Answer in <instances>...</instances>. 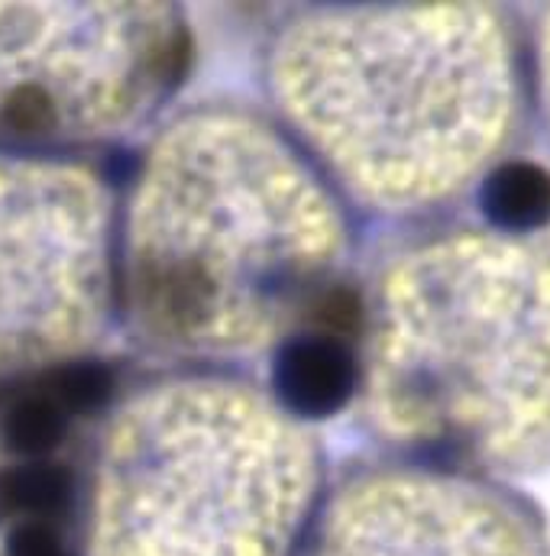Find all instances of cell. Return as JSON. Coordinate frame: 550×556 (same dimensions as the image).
I'll return each instance as SVG.
<instances>
[{
    "instance_id": "cell-1",
    "label": "cell",
    "mask_w": 550,
    "mask_h": 556,
    "mask_svg": "<svg viewBox=\"0 0 550 556\" xmlns=\"http://www.w3.org/2000/svg\"><path fill=\"white\" fill-rule=\"evenodd\" d=\"M376 417L430 463L489 479L550 469V230L440 227L383 276Z\"/></svg>"
},
{
    "instance_id": "cell-2",
    "label": "cell",
    "mask_w": 550,
    "mask_h": 556,
    "mask_svg": "<svg viewBox=\"0 0 550 556\" xmlns=\"http://www.w3.org/2000/svg\"><path fill=\"white\" fill-rule=\"evenodd\" d=\"M337 121L386 211H440L518 159L535 130L525 7L379 10L340 36Z\"/></svg>"
},
{
    "instance_id": "cell-3",
    "label": "cell",
    "mask_w": 550,
    "mask_h": 556,
    "mask_svg": "<svg viewBox=\"0 0 550 556\" xmlns=\"http://www.w3.org/2000/svg\"><path fill=\"white\" fill-rule=\"evenodd\" d=\"M308 556H550V521L512 482L417 463L357 479Z\"/></svg>"
},
{
    "instance_id": "cell-4",
    "label": "cell",
    "mask_w": 550,
    "mask_h": 556,
    "mask_svg": "<svg viewBox=\"0 0 550 556\" xmlns=\"http://www.w3.org/2000/svg\"><path fill=\"white\" fill-rule=\"evenodd\" d=\"M360 369L343 340L308 337L282 350L275 363V386L285 405L298 415L324 417L340 412L353 389Z\"/></svg>"
},
{
    "instance_id": "cell-5",
    "label": "cell",
    "mask_w": 550,
    "mask_h": 556,
    "mask_svg": "<svg viewBox=\"0 0 550 556\" xmlns=\"http://www.w3.org/2000/svg\"><path fill=\"white\" fill-rule=\"evenodd\" d=\"M486 224L505 230H545L550 220V172L512 159L499 165L476 191Z\"/></svg>"
},
{
    "instance_id": "cell-6",
    "label": "cell",
    "mask_w": 550,
    "mask_h": 556,
    "mask_svg": "<svg viewBox=\"0 0 550 556\" xmlns=\"http://www.w3.org/2000/svg\"><path fill=\"white\" fill-rule=\"evenodd\" d=\"M75 502V479L62 466L29 463L0 476V511L26 515L33 521L62 518Z\"/></svg>"
},
{
    "instance_id": "cell-7",
    "label": "cell",
    "mask_w": 550,
    "mask_h": 556,
    "mask_svg": "<svg viewBox=\"0 0 550 556\" xmlns=\"http://www.w3.org/2000/svg\"><path fill=\"white\" fill-rule=\"evenodd\" d=\"M65 424L68 417L55 402H49L42 392H33L13 402V408L7 412L3 437L13 453L42 456L59 446V440L65 437Z\"/></svg>"
},
{
    "instance_id": "cell-8",
    "label": "cell",
    "mask_w": 550,
    "mask_h": 556,
    "mask_svg": "<svg viewBox=\"0 0 550 556\" xmlns=\"http://www.w3.org/2000/svg\"><path fill=\"white\" fill-rule=\"evenodd\" d=\"M114 389V379L104 366L98 363H75L49 372L39 386V392L55 402L65 415L68 412H95L108 402Z\"/></svg>"
},
{
    "instance_id": "cell-9",
    "label": "cell",
    "mask_w": 550,
    "mask_h": 556,
    "mask_svg": "<svg viewBox=\"0 0 550 556\" xmlns=\"http://www.w3.org/2000/svg\"><path fill=\"white\" fill-rule=\"evenodd\" d=\"M528 16V55H532V94H535V124L550 142V3L525 7Z\"/></svg>"
},
{
    "instance_id": "cell-10",
    "label": "cell",
    "mask_w": 550,
    "mask_h": 556,
    "mask_svg": "<svg viewBox=\"0 0 550 556\" xmlns=\"http://www.w3.org/2000/svg\"><path fill=\"white\" fill-rule=\"evenodd\" d=\"M3 114H7V124L13 130H20V134H39V130H46L52 124V101H49V94L42 88L26 85V88L13 91L7 98Z\"/></svg>"
},
{
    "instance_id": "cell-11",
    "label": "cell",
    "mask_w": 550,
    "mask_h": 556,
    "mask_svg": "<svg viewBox=\"0 0 550 556\" xmlns=\"http://www.w3.org/2000/svg\"><path fill=\"white\" fill-rule=\"evenodd\" d=\"M317 324L324 330L334 333V340H343V337H353L360 327H363V304L353 291L347 288H337L330 294H324L317 301V311H314Z\"/></svg>"
},
{
    "instance_id": "cell-12",
    "label": "cell",
    "mask_w": 550,
    "mask_h": 556,
    "mask_svg": "<svg viewBox=\"0 0 550 556\" xmlns=\"http://www.w3.org/2000/svg\"><path fill=\"white\" fill-rule=\"evenodd\" d=\"M3 556H75L65 541L42 521H23L7 534Z\"/></svg>"
}]
</instances>
